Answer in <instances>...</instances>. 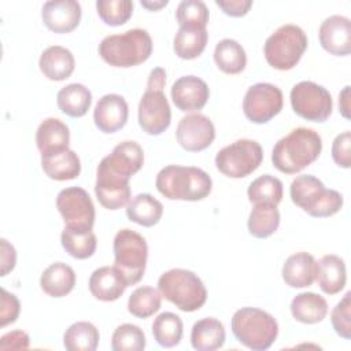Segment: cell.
<instances>
[{
    "label": "cell",
    "mask_w": 351,
    "mask_h": 351,
    "mask_svg": "<svg viewBox=\"0 0 351 351\" xmlns=\"http://www.w3.org/2000/svg\"><path fill=\"white\" fill-rule=\"evenodd\" d=\"M322 151L321 136L308 128L292 129L273 147V166L285 174H296L318 159Z\"/></svg>",
    "instance_id": "1"
},
{
    "label": "cell",
    "mask_w": 351,
    "mask_h": 351,
    "mask_svg": "<svg viewBox=\"0 0 351 351\" xmlns=\"http://www.w3.org/2000/svg\"><path fill=\"white\" fill-rule=\"evenodd\" d=\"M155 185L159 193L170 200L196 202L210 195L213 181L199 167L169 165L159 170Z\"/></svg>",
    "instance_id": "2"
},
{
    "label": "cell",
    "mask_w": 351,
    "mask_h": 351,
    "mask_svg": "<svg viewBox=\"0 0 351 351\" xmlns=\"http://www.w3.org/2000/svg\"><path fill=\"white\" fill-rule=\"evenodd\" d=\"M152 53V38L144 29H130L111 34L99 44V55L114 67H133L144 63Z\"/></svg>",
    "instance_id": "3"
},
{
    "label": "cell",
    "mask_w": 351,
    "mask_h": 351,
    "mask_svg": "<svg viewBox=\"0 0 351 351\" xmlns=\"http://www.w3.org/2000/svg\"><path fill=\"white\" fill-rule=\"evenodd\" d=\"M165 85V69H152L148 75L145 92L138 103V125L143 132L151 136L163 133L171 122V110L163 92Z\"/></svg>",
    "instance_id": "4"
},
{
    "label": "cell",
    "mask_w": 351,
    "mask_h": 351,
    "mask_svg": "<svg viewBox=\"0 0 351 351\" xmlns=\"http://www.w3.org/2000/svg\"><path fill=\"white\" fill-rule=\"evenodd\" d=\"M230 326L234 337L254 351L267 350L278 335L276 318L256 307L239 308L232 317Z\"/></svg>",
    "instance_id": "5"
},
{
    "label": "cell",
    "mask_w": 351,
    "mask_h": 351,
    "mask_svg": "<svg viewBox=\"0 0 351 351\" xmlns=\"http://www.w3.org/2000/svg\"><path fill=\"white\" fill-rule=\"evenodd\" d=\"M289 193L292 202L311 217H330L343 207L341 193L325 188L322 181L311 174L298 176L291 184Z\"/></svg>",
    "instance_id": "6"
},
{
    "label": "cell",
    "mask_w": 351,
    "mask_h": 351,
    "mask_svg": "<svg viewBox=\"0 0 351 351\" xmlns=\"http://www.w3.org/2000/svg\"><path fill=\"white\" fill-rule=\"evenodd\" d=\"M158 289L166 300L181 311L199 310L207 300V291L202 280L191 270L170 269L158 280Z\"/></svg>",
    "instance_id": "7"
},
{
    "label": "cell",
    "mask_w": 351,
    "mask_h": 351,
    "mask_svg": "<svg viewBox=\"0 0 351 351\" xmlns=\"http://www.w3.org/2000/svg\"><path fill=\"white\" fill-rule=\"evenodd\" d=\"M307 36L298 25L280 26L267 37L263 47L266 62L276 70L293 69L307 48Z\"/></svg>",
    "instance_id": "8"
},
{
    "label": "cell",
    "mask_w": 351,
    "mask_h": 351,
    "mask_svg": "<svg viewBox=\"0 0 351 351\" xmlns=\"http://www.w3.org/2000/svg\"><path fill=\"white\" fill-rule=\"evenodd\" d=\"M114 266L125 278L128 287L137 284L145 271L148 245L145 239L132 230L121 229L114 237Z\"/></svg>",
    "instance_id": "9"
},
{
    "label": "cell",
    "mask_w": 351,
    "mask_h": 351,
    "mask_svg": "<svg viewBox=\"0 0 351 351\" xmlns=\"http://www.w3.org/2000/svg\"><path fill=\"white\" fill-rule=\"evenodd\" d=\"M262 159L263 151L258 141L240 138L217 152L215 166L226 177L243 178L255 171Z\"/></svg>",
    "instance_id": "10"
},
{
    "label": "cell",
    "mask_w": 351,
    "mask_h": 351,
    "mask_svg": "<svg viewBox=\"0 0 351 351\" xmlns=\"http://www.w3.org/2000/svg\"><path fill=\"white\" fill-rule=\"evenodd\" d=\"M291 106L296 115L313 122H325L333 110L329 90L313 81H300L291 89Z\"/></svg>",
    "instance_id": "11"
},
{
    "label": "cell",
    "mask_w": 351,
    "mask_h": 351,
    "mask_svg": "<svg viewBox=\"0 0 351 351\" xmlns=\"http://www.w3.org/2000/svg\"><path fill=\"white\" fill-rule=\"evenodd\" d=\"M284 104L282 92L269 82H258L250 86L243 99V111L248 121L266 123L274 118Z\"/></svg>",
    "instance_id": "12"
},
{
    "label": "cell",
    "mask_w": 351,
    "mask_h": 351,
    "mask_svg": "<svg viewBox=\"0 0 351 351\" xmlns=\"http://www.w3.org/2000/svg\"><path fill=\"white\" fill-rule=\"evenodd\" d=\"M56 208L66 226L92 229L95 223V206L88 192L80 186L62 189L56 196Z\"/></svg>",
    "instance_id": "13"
},
{
    "label": "cell",
    "mask_w": 351,
    "mask_h": 351,
    "mask_svg": "<svg viewBox=\"0 0 351 351\" xmlns=\"http://www.w3.org/2000/svg\"><path fill=\"white\" fill-rule=\"evenodd\" d=\"M130 177L114 170L104 158L97 166L95 193L107 210H118L130 202Z\"/></svg>",
    "instance_id": "14"
},
{
    "label": "cell",
    "mask_w": 351,
    "mask_h": 351,
    "mask_svg": "<svg viewBox=\"0 0 351 351\" xmlns=\"http://www.w3.org/2000/svg\"><path fill=\"white\" fill-rule=\"evenodd\" d=\"M176 137L184 149L199 152L211 145L215 138V128L208 117L199 112L189 114L178 122Z\"/></svg>",
    "instance_id": "15"
},
{
    "label": "cell",
    "mask_w": 351,
    "mask_h": 351,
    "mask_svg": "<svg viewBox=\"0 0 351 351\" xmlns=\"http://www.w3.org/2000/svg\"><path fill=\"white\" fill-rule=\"evenodd\" d=\"M319 44L336 56H346L351 51V22L343 15H330L319 26Z\"/></svg>",
    "instance_id": "16"
},
{
    "label": "cell",
    "mask_w": 351,
    "mask_h": 351,
    "mask_svg": "<svg viewBox=\"0 0 351 351\" xmlns=\"http://www.w3.org/2000/svg\"><path fill=\"white\" fill-rule=\"evenodd\" d=\"M129 107L126 100L117 93H108L99 99L93 110L96 128L103 133H115L128 122Z\"/></svg>",
    "instance_id": "17"
},
{
    "label": "cell",
    "mask_w": 351,
    "mask_h": 351,
    "mask_svg": "<svg viewBox=\"0 0 351 351\" xmlns=\"http://www.w3.org/2000/svg\"><path fill=\"white\" fill-rule=\"evenodd\" d=\"M44 25L55 33L73 32L81 19V5L75 0H49L41 10Z\"/></svg>",
    "instance_id": "18"
},
{
    "label": "cell",
    "mask_w": 351,
    "mask_h": 351,
    "mask_svg": "<svg viewBox=\"0 0 351 351\" xmlns=\"http://www.w3.org/2000/svg\"><path fill=\"white\" fill-rule=\"evenodd\" d=\"M170 95L178 110L196 111L206 106L210 89L202 78L196 75H184L173 84Z\"/></svg>",
    "instance_id": "19"
},
{
    "label": "cell",
    "mask_w": 351,
    "mask_h": 351,
    "mask_svg": "<svg viewBox=\"0 0 351 351\" xmlns=\"http://www.w3.org/2000/svg\"><path fill=\"white\" fill-rule=\"evenodd\" d=\"M88 287L96 299L114 302L123 295L128 284L115 266H101L90 274Z\"/></svg>",
    "instance_id": "20"
},
{
    "label": "cell",
    "mask_w": 351,
    "mask_h": 351,
    "mask_svg": "<svg viewBox=\"0 0 351 351\" xmlns=\"http://www.w3.org/2000/svg\"><path fill=\"white\" fill-rule=\"evenodd\" d=\"M38 66L48 80L63 81L73 74L75 60L70 49L62 45H51L41 52Z\"/></svg>",
    "instance_id": "21"
},
{
    "label": "cell",
    "mask_w": 351,
    "mask_h": 351,
    "mask_svg": "<svg viewBox=\"0 0 351 351\" xmlns=\"http://www.w3.org/2000/svg\"><path fill=\"white\" fill-rule=\"evenodd\" d=\"M315 280L326 295L339 293L347 281L344 261L333 254L324 255L315 262Z\"/></svg>",
    "instance_id": "22"
},
{
    "label": "cell",
    "mask_w": 351,
    "mask_h": 351,
    "mask_svg": "<svg viewBox=\"0 0 351 351\" xmlns=\"http://www.w3.org/2000/svg\"><path fill=\"white\" fill-rule=\"evenodd\" d=\"M36 144L41 155L67 149L70 144V130L60 119L47 118L37 128Z\"/></svg>",
    "instance_id": "23"
},
{
    "label": "cell",
    "mask_w": 351,
    "mask_h": 351,
    "mask_svg": "<svg viewBox=\"0 0 351 351\" xmlns=\"http://www.w3.org/2000/svg\"><path fill=\"white\" fill-rule=\"evenodd\" d=\"M41 167L52 180H74L81 173V160L73 149L67 148L59 152L41 155Z\"/></svg>",
    "instance_id": "24"
},
{
    "label": "cell",
    "mask_w": 351,
    "mask_h": 351,
    "mask_svg": "<svg viewBox=\"0 0 351 351\" xmlns=\"http://www.w3.org/2000/svg\"><path fill=\"white\" fill-rule=\"evenodd\" d=\"M281 273L291 288L310 287L315 280V259L308 252H296L285 261Z\"/></svg>",
    "instance_id": "25"
},
{
    "label": "cell",
    "mask_w": 351,
    "mask_h": 351,
    "mask_svg": "<svg viewBox=\"0 0 351 351\" xmlns=\"http://www.w3.org/2000/svg\"><path fill=\"white\" fill-rule=\"evenodd\" d=\"M75 285V273L71 266L63 262L49 265L41 274L40 287L51 298L69 295Z\"/></svg>",
    "instance_id": "26"
},
{
    "label": "cell",
    "mask_w": 351,
    "mask_h": 351,
    "mask_svg": "<svg viewBox=\"0 0 351 351\" xmlns=\"http://www.w3.org/2000/svg\"><path fill=\"white\" fill-rule=\"evenodd\" d=\"M104 160L117 171L132 177L144 163L143 148L136 141H122L114 147L112 152L104 156Z\"/></svg>",
    "instance_id": "27"
},
{
    "label": "cell",
    "mask_w": 351,
    "mask_h": 351,
    "mask_svg": "<svg viewBox=\"0 0 351 351\" xmlns=\"http://www.w3.org/2000/svg\"><path fill=\"white\" fill-rule=\"evenodd\" d=\"M225 343V328L221 321L207 317L195 322L191 330V344L197 351H214Z\"/></svg>",
    "instance_id": "28"
},
{
    "label": "cell",
    "mask_w": 351,
    "mask_h": 351,
    "mask_svg": "<svg viewBox=\"0 0 351 351\" xmlns=\"http://www.w3.org/2000/svg\"><path fill=\"white\" fill-rule=\"evenodd\" d=\"M56 103L63 114L71 118H80L90 108L92 93L82 84H69L58 92Z\"/></svg>",
    "instance_id": "29"
},
{
    "label": "cell",
    "mask_w": 351,
    "mask_h": 351,
    "mask_svg": "<svg viewBox=\"0 0 351 351\" xmlns=\"http://www.w3.org/2000/svg\"><path fill=\"white\" fill-rule=\"evenodd\" d=\"M291 313L302 324H317L326 317L328 303L318 293L302 292L292 299Z\"/></svg>",
    "instance_id": "30"
},
{
    "label": "cell",
    "mask_w": 351,
    "mask_h": 351,
    "mask_svg": "<svg viewBox=\"0 0 351 351\" xmlns=\"http://www.w3.org/2000/svg\"><path fill=\"white\" fill-rule=\"evenodd\" d=\"M208 33L206 27L180 26L173 40V48L181 59H195L202 55L207 45Z\"/></svg>",
    "instance_id": "31"
},
{
    "label": "cell",
    "mask_w": 351,
    "mask_h": 351,
    "mask_svg": "<svg viewBox=\"0 0 351 351\" xmlns=\"http://www.w3.org/2000/svg\"><path fill=\"white\" fill-rule=\"evenodd\" d=\"M163 214L162 203L149 193H138L126 206L128 218L141 226L156 225Z\"/></svg>",
    "instance_id": "32"
},
{
    "label": "cell",
    "mask_w": 351,
    "mask_h": 351,
    "mask_svg": "<svg viewBox=\"0 0 351 351\" xmlns=\"http://www.w3.org/2000/svg\"><path fill=\"white\" fill-rule=\"evenodd\" d=\"M60 243L64 251L75 259L90 258L97 245V240L92 229H77L64 226L60 234Z\"/></svg>",
    "instance_id": "33"
},
{
    "label": "cell",
    "mask_w": 351,
    "mask_h": 351,
    "mask_svg": "<svg viewBox=\"0 0 351 351\" xmlns=\"http://www.w3.org/2000/svg\"><path fill=\"white\" fill-rule=\"evenodd\" d=\"M214 62L225 74H239L245 69L247 55L236 40L223 38L215 45Z\"/></svg>",
    "instance_id": "34"
},
{
    "label": "cell",
    "mask_w": 351,
    "mask_h": 351,
    "mask_svg": "<svg viewBox=\"0 0 351 351\" xmlns=\"http://www.w3.org/2000/svg\"><path fill=\"white\" fill-rule=\"evenodd\" d=\"M280 226V211L269 203L254 204L248 217V232L258 239L271 236Z\"/></svg>",
    "instance_id": "35"
},
{
    "label": "cell",
    "mask_w": 351,
    "mask_h": 351,
    "mask_svg": "<svg viewBox=\"0 0 351 351\" xmlns=\"http://www.w3.org/2000/svg\"><path fill=\"white\" fill-rule=\"evenodd\" d=\"M99 340L97 328L86 321L74 322L63 335V346L69 351H95Z\"/></svg>",
    "instance_id": "36"
},
{
    "label": "cell",
    "mask_w": 351,
    "mask_h": 351,
    "mask_svg": "<svg viewBox=\"0 0 351 351\" xmlns=\"http://www.w3.org/2000/svg\"><path fill=\"white\" fill-rule=\"evenodd\" d=\"M182 321L170 311L160 313L152 322V335L156 343L162 347L170 348L177 346L182 337Z\"/></svg>",
    "instance_id": "37"
},
{
    "label": "cell",
    "mask_w": 351,
    "mask_h": 351,
    "mask_svg": "<svg viewBox=\"0 0 351 351\" xmlns=\"http://www.w3.org/2000/svg\"><path fill=\"white\" fill-rule=\"evenodd\" d=\"M247 195L254 204L269 203L277 206L282 199V182L274 176L263 174L250 184Z\"/></svg>",
    "instance_id": "38"
},
{
    "label": "cell",
    "mask_w": 351,
    "mask_h": 351,
    "mask_svg": "<svg viewBox=\"0 0 351 351\" xmlns=\"http://www.w3.org/2000/svg\"><path fill=\"white\" fill-rule=\"evenodd\" d=\"M162 303V295L159 289L152 287L136 288L128 300V311L137 318H148L154 315Z\"/></svg>",
    "instance_id": "39"
},
{
    "label": "cell",
    "mask_w": 351,
    "mask_h": 351,
    "mask_svg": "<svg viewBox=\"0 0 351 351\" xmlns=\"http://www.w3.org/2000/svg\"><path fill=\"white\" fill-rule=\"evenodd\" d=\"M111 348L112 351H141L145 348V335L137 325L122 324L112 333Z\"/></svg>",
    "instance_id": "40"
},
{
    "label": "cell",
    "mask_w": 351,
    "mask_h": 351,
    "mask_svg": "<svg viewBox=\"0 0 351 351\" xmlns=\"http://www.w3.org/2000/svg\"><path fill=\"white\" fill-rule=\"evenodd\" d=\"M96 10L100 19L110 26L126 23L133 14V1L130 0H97Z\"/></svg>",
    "instance_id": "41"
},
{
    "label": "cell",
    "mask_w": 351,
    "mask_h": 351,
    "mask_svg": "<svg viewBox=\"0 0 351 351\" xmlns=\"http://www.w3.org/2000/svg\"><path fill=\"white\" fill-rule=\"evenodd\" d=\"M176 18L180 26L206 27L208 23V8L200 0H184L178 4Z\"/></svg>",
    "instance_id": "42"
},
{
    "label": "cell",
    "mask_w": 351,
    "mask_h": 351,
    "mask_svg": "<svg viewBox=\"0 0 351 351\" xmlns=\"http://www.w3.org/2000/svg\"><path fill=\"white\" fill-rule=\"evenodd\" d=\"M351 292L348 291L343 299L333 307L332 314H330V322L335 329V332L346 339H351V315H350V307H351Z\"/></svg>",
    "instance_id": "43"
},
{
    "label": "cell",
    "mask_w": 351,
    "mask_h": 351,
    "mask_svg": "<svg viewBox=\"0 0 351 351\" xmlns=\"http://www.w3.org/2000/svg\"><path fill=\"white\" fill-rule=\"evenodd\" d=\"M351 133L348 130L337 134L332 144V158L339 167L350 169L351 166Z\"/></svg>",
    "instance_id": "44"
},
{
    "label": "cell",
    "mask_w": 351,
    "mask_h": 351,
    "mask_svg": "<svg viewBox=\"0 0 351 351\" xmlns=\"http://www.w3.org/2000/svg\"><path fill=\"white\" fill-rule=\"evenodd\" d=\"M0 306H1L0 307V326L4 328L8 324H12L16 321L19 311H21V303L14 293H10L4 288H1Z\"/></svg>",
    "instance_id": "45"
},
{
    "label": "cell",
    "mask_w": 351,
    "mask_h": 351,
    "mask_svg": "<svg viewBox=\"0 0 351 351\" xmlns=\"http://www.w3.org/2000/svg\"><path fill=\"white\" fill-rule=\"evenodd\" d=\"M29 344L30 339L22 330H12L0 337V350H25Z\"/></svg>",
    "instance_id": "46"
},
{
    "label": "cell",
    "mask_w": 351,
    "mask_h": 351,
    "mask_svg": "<svg viewBox=\"0 0 351 351\" xmlns=\"http://www.w3.org/2000/svg\"><path fill=\"white\" fill-rule=\"evenodd\" d=\"M215 4L226 15L243 16L250 11L252 1L251 0H215Z\"/></svg>",
    "instance_id": "47"
},
{
    "label": "cell",
    "mask_w": 351,
    "mask_h": 351,
    "mask_svg": "<svg viewBox=\"0 0 351 351\" xmlns=\"http://www.w3.org/2000/svg\"><path fill=\"white\" fill-rule=\"evenodd\" d=\"M1 245V276H7L8 271H11L15 267L16 263V251L15 248L5 240H0Z\"/></svg>",
    "instance_id": "48"
},
{
    "label": "cell",
    "mask_w": 351,
    "mask_h": 351,
    "mask_svg": "<svg viewBox=\"0 0 351 351\" xmlns=\"http://www.w3.org/2000/svg\"><path fill=\"white\" fill-rule=\"evenodd\" d=\"M348 93H350V86H344L343 90L340 92L339 95V108H340V112L341 115L346 118V119H350V104H348Z\"/></svg>",
    "instance_id": "49"
},
{
    "label": "cell",
    "mask_w": 351,
    "mask_h": 351,
    "mask_svg": "<svg viewBox=\"0 0 351 351\" xmlns=\"http://www.w3.org/2000/svg\"><path fill=\"white\" fill-rule=\"evenodd\" d=\"M167 4V0H160V1H141V5L148 8L149 11H156Z\"/></svg>",
    "instance_id": "50"
}]
</instances>
